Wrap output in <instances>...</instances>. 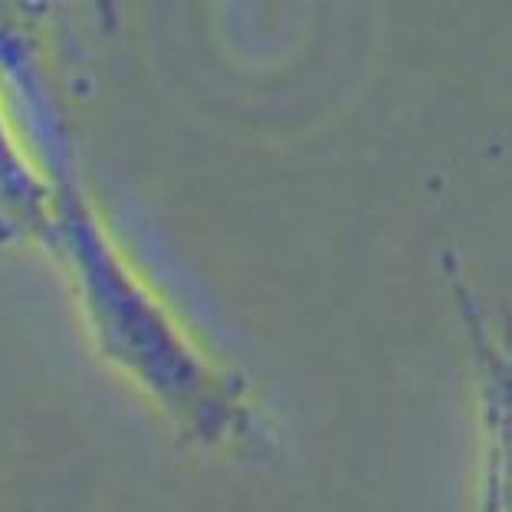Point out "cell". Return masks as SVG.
<instances>
[{
    "mask_svg": "<svg viewBox=\"0 0 512 512\" xmlns=\"http://www.w3.org/2000/svg\"><path fill=\"white\" fill-rule=\"evenodd\" d=\"M53 211L43 240L60 247L73 276L83 283L86 306L109 358L142 378L197 437L214 440L224 437L227 427H243V407L227 398L230 384L197 362L165 312L122 270L76 191H53Z\"/></svg>",
    "mask_w": 512,
    "mask_h": 512,
    "instance_id": "cell-1",
    "label": "cell"
},
{
    "mask_svg": "<svg viewBox=\"0 0 512 512\" xmlns=\"http://www.w3.org/2000/svg\"><path fill=\"white\" fill-rule=\"evenodd\" d=\"M53 191L23 165L0 125V243L23 237H46L50 230Z\"/></svg>",
    "mask_w": 512,
    "mask_h": 512,
    "instance_id": "cell-2",
    "label": "cell"
}]
</instances>
